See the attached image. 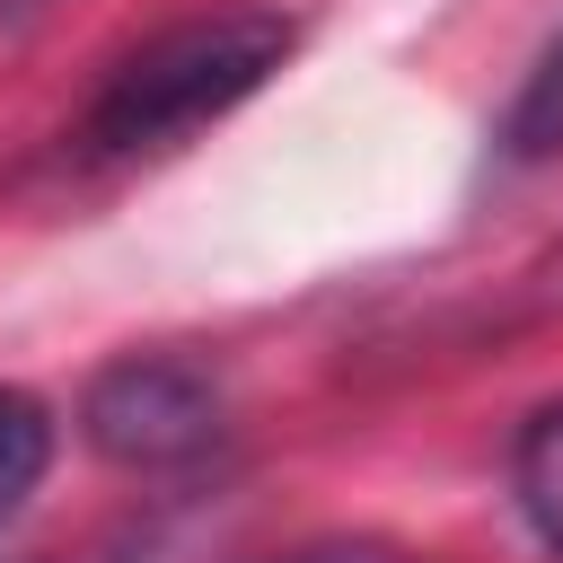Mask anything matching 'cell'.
Returning <instances> with one entry per match:
<instances>
[{
	"label": "cell",
	"instance_id": "1",
	"mask_svg": "<svg viewBox=\"0 0 563 563\" xmlns=\"http://www.w3.org/2000/svg\"><path fill=\"white\" fill-rule=\"evenodd\" d=\"M290 44H299V26L282 9H255V0L202 9V18L132 44L88 106V150H158V141L220 123L229 106H246L282 70Z\"/></svg>",
	"mask_w": 563,
	"mask_h": 563
},
{
	"label": "cell",
	"instance_id": "2",
	"mask_svg": "<svg viewBox=\"0 0 563 563\" xmlns=\"http://www.w3.org/2000/svg\"><path fill=\"white\" fill-rule=\"evenodd\" d=\"M229 431V387L185 352H132L106 361L79 396V440L123 475H167L211 457Z\"/></svg>",
	"mask_w": 563,
	"mask_h": 563
},
{
	"label": "cell",
	"instance_id": "3",
	"mask_svg": "<svg viewBox=\"0 0 563 563\" xmlns=\"http://www.w3.org/2000/svg\"><path fill=\"white\" fill-rule=\"evenodd\" d=\"M510 493H519V519L563 554V396L537 405L519 422V449H510Z\"/></svg>",
	"mask_w": 563,
	"mask_h": 563
},
{
	"label": "cell",
	"instance_id": "4",
	"mask_svg": "<svg viewBox=\"0 0 563 563\" xmlns=\"http://www.w3.org/2000/svg\"><path fill=\"white\" fill-rule=\"evenodd\" d=\"M53 466V413L26 387H0V528L18 519V501L44 484Z\"/></svg>",
	"mask_w": 563,
	"mask_h": 563
},
{
	"label": "cell",
	"instance_id": "5",
	"mask_svg": "<svg viewBox=\"0 0 563 563\" xmlns=\"http://www.w3.org/2000/svg\"><path fill=\"white\" fill-rule=\"evenodd\" d=\"M501 150L510 158H563V35L537 53V70L519 79L510 114H501Z\"/></svg>",
	"mask_w": 563,
	"mask_h": 563
},
{
	"label": "cell",
	"instance_id": "6",
	"mask_svg": "<svg viewBox=\"0 0 563 563\" xmlns=\"http://www.w3.org/2000/svg\"><path fill=\"white\" fill-rule=\"evenodd\" d=\"M290 563H413V554L405 545H378V537H343V545H308Z\"/></svg>",
	"mask_w": 563,
	"mask_h": 563
}]
</instances>
